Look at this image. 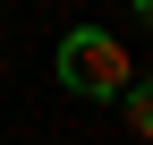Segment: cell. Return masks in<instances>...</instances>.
Returning <instances> with one entry per match:
<instances>
[{
  "instance_id": "6da1fadb",
  "label": "cell",
  "mask_w": 153,
  "mask_h": 145,
  "mask_svg": "<svg viewBox=\"0 0 153 145\" xmlns=\"http://www.w3.org/2000/svg\"><path fill=\"white\" fill-rule=\"evenodd\" d=\"M60 85L85 94V102H119L128 85H136V51H128L119 34H102V26H76L60 43Z\"/></svg>"
},
{
  "instance_id": "7a4b0ae2",
  "label": "cell",
  "mask_w": 153,
  "mask_h": 145,
  "mask_svg": "<svg viewBox=\"0 0 153 145\" xmlns=\"http://www.w3.org/2000/svg\"><path fill=\"white\" fill-rule=\"evenodd\" d=\"M119 111H128V137H153V102H145V85H128Z\"/></svg>"
}]
</instances>
